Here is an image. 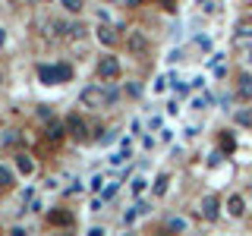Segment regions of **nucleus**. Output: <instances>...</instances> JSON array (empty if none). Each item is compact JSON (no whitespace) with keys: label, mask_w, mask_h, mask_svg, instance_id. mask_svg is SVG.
<instances>
[{"label":"nucleus","mask_w":252,"mask_h":236,"mask_svg":"<svg viewBox=\"0 0 252 236\" xmlns=\"http://www.w3.org/2000/svg\"><path fill=\"white\" fill-rule=\"evenodd\" d=\"M220 208H224V202H220L218 195H205V199L199 202V214L208 220V224H215V220L220 217Z\"/></svg>","instance_id":"obj_7"},{"label":"nucleus","mask_w":252,"mask_h":236,"mask_svg":"<svg viewBox=\"0 0 252 236\" xmlns=\"http://www.w3.org/2000/svg\"><path fill=\"white\" fill-rule=\"evenodd\" d=\"M224 214L233 217V220H243V217H246V199H243L240 192H230L224 199Z\"/></svg>","instance_id":"obj_6"},{"label":"nucleus","mask_w":252,"mask_h":236,"mask_svg":"<svg viewBox=\"0 0 252 236\" xmlns=\"http://www.w3.org/2000/svg\"><path fill=\"white\" fill-rule=\"evenodd\" d=\"M66 132H69V136H73L76 142H82V139H85V123H82V120H79V117L73 114V117L66 120Z\"/></svg>","instance_id":"obj_9"},{"label":"nucleus","mask_w":252,"mask_h":236,"mask_svg":"<svg viewBox=\"0 0 252 236\" xmlns=\"http://www.w3.org/2000/svg\"><path fill=\"white\" fill-rule=\"evenodd\" d=\"M195 44H199V47H205V51H211V38H205V35H199V38H195Z\"/></svg>","instance_id":"obj_22"},{"label":"nucleus","mask_w":252,"mask_h":236,"mask_svg":"<svg viewBox=\"0 0 252 236\" xmlns=\"http://www.w3.org/2000/svg\"><path fill=\"white\" fill-rule=\"evenodd\" d=\"M51 224H60L63 227V224H73V217H69L66 211H57V214H51Z\"/></svg>","instance_id":"obj_17"},{"label":"nucleus","mask_w":252,"mask_h":236,"mask_svg":"<svg viewBox=\"0 0 252 236\" xmlns=\"http://www.w3.org/2000/svg\"><path fill=\"white\" fill-rule=\"evenodd\" d=\"M199 6H202V13H215V3H211V0H202Z\"/></svg>","instance_id":"obj_24"},{"label":"nucleus","mask_w":252,"mask_h":236,"mask_svg":"<svg viewBox=\"0 0 252 236\" xmlns=\"http://www.w3.org/2000/svg\"><path fill=\"white\" fill-rule=\"evenodd\" d=\"M167 189H170V173H158V179H155L152 192H155V195H164Z\"/></svg>","instance_id":"obj_13"},{"label":"nucleus","mask_w":252,"mask_h":236,"mask_svg":"<svg viewBox=\"0 0 252 236\" xmlns=\"http://www.w3.org/2000/svg\"><path fill=\"white\" fill-rule=\"evenodd\" d=\"M233 98L240 101V104H252V73H249V66L236 73V79H233Z\"/></svg>","instance_id":"obj_3"},{"label":"nucleus","mask_w":252,"mask_h":236,"mask_svg":"<svg viewBox=\"0 0 252 236\" xmlns=\"http://www.w3.org/2000/svg\"><path fill=\"white\" fill-rule=\"evenodd\" d=\"M110 3H123V0H110Z\"/></svg>","instance_id":"obj_27"},{"label":"nucleus","mask_w":252,"mask_h":236,"mask_svg":"<svg viewBox=\"0 0 252 236\" xmlns=\"http://www.w3.org/2000/svg\"><path fill=\"white\" fill-rule=\"evenodd\" d=\"M126 91H129L132 98H139V94H142V85H136V82H132V85H126Z\"/></svg>","instance_id":"obj_23"},{"label":"nucleus","mask_w":252,"mask_h":236,"mask_svg":"<svg viewBox=\"0 0 252 236\" xmlns=\"http://www.w3.org/2000/svg\"><path fill=\"white\" fill-rule=\"evenodd\" d=\"M6 186H13V170L6 164H0V189H6Z\"/></svg>","instance_id":"obj_15"},{"label":"nucleus","mask_w":252,"mask_h":236,"mask_svg":"<svg viewBox=\"0 0 252 236\" xmlns=\"http://www.w3.org/2000/svg\"><path fill=\"white\" fill-rule=\"evenodd\" d=\"M94 35H98V41L107 44V47H114L117 41H120V38H117V31L110 29V26H98V31H94Z\"/></svg>","instance_id":"obj_11"},{"label":"nucleus","mask_w":252,"mask_h":236,"mask_svg":"<svg viewBox=\"0 0 252 236\" xmlns=\"http://www.w3.org/2000/svg\"><path fill=\"white\" fill-rule=\"evenodd\" d=\"M79 101H82V107H92V110H98V107H114L117 101H120V91L101 79V82L85 85L82 94H79Z\"/></svg>","instance_id":"obj_1"},{"label":"nucleus","mask_w":252,"mask_h":236,"mask_svg":"<svg viewBox=\"0 0 252 236\" xmlns=\"http://www.w3.org/2000/svg\"><path fill=\"white\" fill-rule=\"evenodd\" d=\"M117 189H120V183H117V179H114V183H110V186L104 189V195H101V199H110V195H114V192H117Z\"/></svg>","instance_id":"obj_21"},{"label":"nucleus","mask_w":252,"mask_h":236,"mask_svg":"<svg viewBox=\"0 0 252 236\" xmlns=\"http://www.w3.org/2000/svg\"><path fill=\"white\" fill-rule=\"evenodd\" d=\"M145 189H148V179L145 177H132V183H129V192L132 195H142Z\"/></svg>","instance_id":"obj_14"},{"label":"nucleus","mask_w":252,"mask_h":236,"mask_svg":"<svg viewBox=\"0 0 252 236\" xmlns=\"http://www.w3.org/2000/svg\"><path fill=\"white\" fill-rule=\"evenodd\" d=\"M233 44H236V47L252 44V19H243L240 26H236V31H233Z\"/></svg>","instance_id":"obj_8"},{"label":"nucleus","mask_w":252,"mask_h":236,"mask_svg":"<svg viewBox=\"0 0 252 236\" xmlns=\"http://www.w3.org/2000/svg\"><path fill=\"white\" fill-rule=\"evenodd\" d=\"M236 123H240V126H252V110H240V114H236Z\"/></svg>","instance_id":"obj_19"},{"label":"nucleus","mask_w":252,"mask_h":236,"mask_svg":"<svg viewBox=\"0 0 252 236\" xmlns=\"http://www.w3.org/2000/svg\"><path fill=\"white\" fill-rule=\"evenodd\" d=\"M142 0H123V6H139Z\"/></svg>","instance_id":"obj_25"},{"label":"nucleus","mask_w":252,"mask_h":236,"mask_svg":"<svg viewBox=\"0 0 252 236\" xmlns=\"http://www.w3.org/2000/svg\"><path fill=\"white\" fill-rule=\"evenodd\" d=\"M120 60L117 57H110V54H104V57L98 60V79H104V82H117L120 79Z\"/></svg>","instance_id":"obj_4"},{"label":"nucleus","mask_w":252,"mask_h":236,"mask_svg":"<svg viewBox=\"0 0 252 236\" xmlns=\"http://www.w3.org/2000/svg\"><path fill=\"white\" fill-rule=\"evenodd\" d=\"M60 3H63V10H66V13H79L85 0H60Z\"/></svg>","instance_id":"obj_16"},{"label":"nucleus","mask_w":252,"mask_h":236,"mask_svg":"<svg viewBox=\"0 0 252 236\" xmlns=\"http://www.w3.org/2000/svg\"><path fill=\"white\" fill-rule=\"evenodd\" d=\"M47 139H63V126L51 123V126H47Z\"/></svg>","instance_id":"obj_18"},{"label":"nucleus","mask_w":252,"mask_h":236,"mask_svg":"<svg viewBox=\"0 0 252 236\" xmlns=\"http://www.w3.org/2000/svg\"><path fill=\"white\" fill-rule=\"evenodd\" d=\"M126 47H129V54H136V57H145V54L152 51V41H148V35H145V31L132 29L129 35H126Z\"/></svg>","instance_id":"obj_5"},{"label":"nucleus","mask_w":252,"mask_h":236,"mask_svg":"<svg viewBox=\"0 0 252 236\" xmlns=\"http://www.w3.org/2000/svg\"><path fill=\"white\" fill-rule=\"evenodd\" d=\"M38 79L44 85H63L73 79V66L69 63H57V66H38Z\"/></svg>","instance_id":"obj_2"},{"label":"nucleus","mask_w":252,"mask_h":236,"mask_svg":"<svg viewBox=\"0 0 252 236\" xmlns=\"http://www.w3.org/2000/svg\"><path fill=\"white\" fill-rule=\"evenodd\" d=\"M243 63H246V66L252 69V44H246V47H243Z\"/></svg>","instance_id":"obj_20"},{"label":"nucleus","mask_w":252,"mask_h":236,"mask_svg":"<svg viewBox=\"0 0 252 236\" xmlns=\"http://www.w3.org/2000/svg\"><path fill=\"white\" fill-rule=\"evenodd\" d=\"M16 170H19L22 177H32V173H35V161H32V154H16Z\"/></svg>","instance_id":"obj_10"},{"label":"nucleus","mask_w":252,"mask_h":236,"mask_svg":"<svg viewBox=\"0 0 252 236\" xmlns=\"http://www.w3.org/2000/svg\"><path fill=\"white\" fill-rule=\"evenodd\" d=\"M164 233H189V220L186 217H170L164 224Z\"/></svg>","instance_id":"obj_12"},{"label":"nucleus","mask_w":252,"mask_h":236,"mask_svg":"<svg viewBox=\"0 0 252 236\" xmlns=\"http://www.w3.org/2000/svg\"><path fill=\"white\" fill-rule=\"evenodd\" d=\"M3 41H6V31H3V29H0V44H3Z\"/></svg>","instance_id":"obj_26"}]
</instances>
